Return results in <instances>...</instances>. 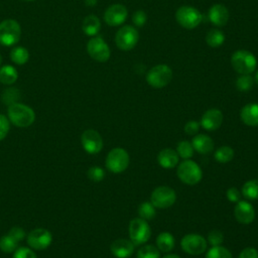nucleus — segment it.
<instances>
[{
	"mask_svg": "<svg viewBox=\"0 0 258 258\" xmlns=\"http://www.w3.org/2000/svg\"><path fill=\"white\" fill-rule=\"evenodd\" d=\"M231 64L238 74L251 75L256 69L257 59L252 52L245 49H239L232 54Z\"/></svg>",
	"mask_w": 258,
	"mask_h": 258,
	"instance_id": "nucleus-2",
	"label": "nucleus"
},
{
	"mask_svg": "<svg viewBox=\"0 0 258 258\" xmlns=\"http://www.w3.org/2000/svg\"><path fill=\"white\" fill-rule=\"evenodd\" d=\"M238 258H258V251L253 247H247L241 251Z\"/></svg>",
	"mask_w": 258,
	"mask_h": 258,
	"instance_id": "nucleus-44",
	"label": "nucleus"
},
{
	"mask_svg": "<svg viewBox=\"0 0 258 258\" xmlns=\"http://www.w3.org/2000/svg\"><path fill=\"white\" fill-rule=\"evenodd\" d=\"M85 2L89 6H94L97 3V0H85Z\"/></svg>",
	"mask_w": 258,
	"mask_h": 258,
	"instance_id": "nucleus-46",
	"label": "nucleus"
},
{
	"mask_svg": "<svg viewBox=\"0 0 258 258\" xmlns=\"http://www.w3.org/2000/svg\"><path fill=\"white\" fill-rule=\"evenodd\" d=\"M87 51L93 59L100 62L107 61L111 54L109 45L100 36H94L88 41Z\"/></svg>",
	"mask_w": 258,
	"mask_h": 258,
	"instance_id": "nucleus-11",
	"label": "nucleus"
},
{
	"mask_svg": "<svg viewBox=\"0 0 258 258\" xmlns=\"http://www.w3.org/2000/svg\"><path fill=\"white\" fill-rule=\"evenodd\" d=\"M172 70L167 64H157L151 68L146 74V82L155 89H161L167 86L172 80Z\"/></svg>",
	"mask_w": 258,
	"mask_h": 258,
	"instance_id": "nucleus-4",
	"label": "nucleus"
},
{
	"mask_svg": "<svg viewBox=\"0 0 258 258\" xmlns=\"http://www.w3.org/2000/svg\"><path fill=\"white\" fill-rule=\"evenodd\" d=\"M8 234H9L12 238H14L17 242L23 240V238L25 237V232H24V230H23L22 228H20V227H13V228L9 231Z\"/></svg>",
	"mask_w": 258,
	"mask_h": 258,
	"instance_id": "nucleus-45",
	"label": "nucleus"
},
{
	"mask_svg": "<svg viewBox=\"0 0 258 258\" xmlns=\"http://www.w3.org/2000/svg\"><path fill=\"white\" fill-rule=\"evenodd\" d=\"M52 241V236L49 231L37 228L32 230L27 236V244L35 250H44L46 249Z\"/></svg>",
	"mask_w": 258,
	"mask_h": 258,
	"instance_id": "nucleus-14",
	"label": "nucleus"
},
{
	"mask_svg": "<svg viewBox=\"0 0 258 258\" xmlns=\"http://www.w3.org/2000/svg\"><path fill=\"white\" fill-rule=\"evenodd\" d=\"M134 246L131 240L120 238L111 244L110 250L116 258H128L133 254Z\"/></svg>",
	"mask_w": 258,
	"mask_h": 258,
	"instance_id": "nucleus-18",
	"label": "nucleus"
},
{
	"mask_svg": "<svg viewBox=\"0 0 258 258\" xmlns=\"http://www.w3.org/2000/svg\"><path fill=\"white\" fill-rule=\"evenodd\" d=\"M194 151H195V149L189 141L182 140L177 143L176 152H177L178 156L181 157L182 159H189L194 155Z\"/></svg>",
	"mask_w": 258,
	"mask_h": 258,
	"instance_id": "nucleus-31",
	"label": "nucleus"
},
{
	"mask_svg": "<svg viewBox=\"0 0 258 258\" xmlns=\"http://www.w3.org/2000/svg\"><path fill=\"white\" fill-rule=\"evenodd\" d=\"M178 178L185 184L195 185L199 183L203 177V171L199 164L190 159H184L180 162L176 169Z\"/></svg>",
	"mask_w": 258,
	"mask_h": 258,
	"instance_id": "nucleus-3",
	"label": "nucleus"
},
{
	"mask_svg": "<svg viewBox=\"0 0 258 258\" xmlns=\"http://www.w3.org/2000/svg\"><path fill=\"white\" fill-rule=\"evenodd\" d=\"M207 241L200 234H187L180 241L181 249L189 255L203 254L207 249Z\"/></svg>",
	"mask_w": 258,
	"mask_h": 258,
	"instance_id": "nucleus-12",
	"label": "nucleus"
},
{
	"mask_svg": "<svg viewBox=\"0 0 258 258\" xmlns=\"http://www.w3.org/2000/svg\"><path fill=\"white\" fill-rule=\"evenodd\" d=\"M82 29L86 35H89V36L97 35L101 29L100 19L94 14H90L86 16L85 19L83 20Z\"/></svg>",
	"mask_w": 258,
	"mask_h": 258,
	"instance_id": "nucleus-23",
	"label": "nucleus"
},
{
	"mask_svg": "<svg viewBox=\"0 0 258 258\" xmlns=\"http://www.w3.org/2000/svg\"><path fill=\"white\" fill-rule=\"evenodd\" d=\"M18 242L9 234L0 238V249L5 253L14 252L17 249Z\"/></svg>",
	"mask_w": 258,
	"mask_h": 258,
	"instance_id": "nucleus-33",
	"label": "nucleus"
},
{
	"mask_svg": "<svg viewBox=\"0 0 258 258\" xmlns=\"http://www.w3.org/2000/svg\"><path fill=\"white\" fill-rule=\"evenodd\" d=\"M226 196H227L228 201H230L232 203H238L241 199V194L238 190V188H236V187L228 188V190L226 192Z\"/></svg>",
	"mask_w": 258,
	"mask_h": 258,
	"instance_id": "nucleus-43",
	"label": "nucleus"
},
{
	"mask_svg": "<svg viewBox=\"0 0 258 258\" xmlns=\"http://www.w3.org/2000/svg\"><path fill=\"white\" fill-rule=\"evenodd\" d=\"M19 97H20L19 91L15 88H10V89H7L3 92L2 100L5 104L10 106L14 103H17V100L19 99Z\"/></svg>",
	"mask_w": 258,
	"mask_h": 258,
	"instance_id": "nucleus-36",
	"label": "nucleus"
},
{
	"mask_svg": "<svg viewBox=\"0 0 258 258\" xmlns=\"http://www.w3.org/2000/svg\"><path fill=\"white\" fill-rule=\"evenodd\" d=\"M13 258H37L35 253L26 247H20L14 251Z\"/></svg>",
	"mask_w": 258,
	"mask_h": 258,
	"instance_id": "nucleus-39",
	"label": "nucleus"
},
{
	"mask_svg": "<svg viewBox=\"0 0 258 258\" xmlns=\"http://www.w3.org/2000/svg\"><path fill=\"white\" fill-rule=\"evenodd\" d=\"M163 258H180V257L177 256V255H175V254H167V255H165Z\"/></svg>",
	"mask_w": 258,
	"mask_h": 258,
	"instance_id": "nucleus-47",
	"label": "nucleus"
},
{
	"mask_svg": "<svg viewBox=\"0 0 258 258\" xmlns=\"http://www.w3.org/2000/svg\"><path fill=\"white\" fill-rule=\"evenodd\" d=\"M87 175L92 181L99 182V181L103 180V178L105 177V171L103 168H101L99 166H92L89 168Z\"/></svg>",
	"mask_w": 258,
	"mask_h": 258,
	"instance_id": "nucleus-37",
	"label": "nucleus"
},
{
	"mask_svg": "<svg viewBox=\"0 0 258 258\" xmlns=\"http://www.w3.org/2000/svg\"><path fill=\"white\" fill-rule=\"evenodd\" d=\"M215 159L220 163H227L234 157V150L230 146H221L214 153Z\"/></svg>",
	"mask_w": 258,
	"mask_h": 258,
	"instance_id": "nucleus-29",
	"label": "nucleus"
},
{
	"mask_svg": "<svg viewBox=\"0 0 258 258\" xmlns=\"http://www.w3.org/2000/svg\"><path fill=\"white\" fill-rule=\"evenodd\" d=\"M147 20V15L143 10H137L132 16V21L136 26H143Z\"/></svg>",
	"mask_w": 258,
	"mask_h": 258,
	"instance_id": "nucleus-40",
	"label": "nucleus"
},
{
	"mask_svg": "<svg viewBox=\"0 0 258 258\" xmlns=\"http://www.w3.org/2000/svg\"><path fill=\"white\" fill-rule=\"evenodd\" d=\"M8 119L17 127H28L35 120L34 111L20 103H14L8 107Z\"/></svg>",
	"mask_w": 258,
	"mask_h": 258,
	"instance_id": "nucleus-1",
	"label": "nucleus"
},
{
	"mask_svg": "<svg viewBox=\"0 0 258 258\" xmlns=\"http://www.w3.org/2000/svg\"><path fill=\"white\" fill-rule=\"evenodd\" d=\"M240 118L248 126H258V104L250 103L245 105L240 111Z\"/></svg>",
	"mask_w": 258,
	"mask_h": 258,
	"instance_id": "nucleus-22",
	"label": "nucleus"
},
{
	"mask_svg": "<svg viewBox=\"0 0 258 258\" xmlns=\"http://www.w3.org/2000/svg\"><path fill=\"white\" fill-rule=\"evenodd\" d=\"M1 63H2V56H1V54H0V66H1Z\"/></svg>",
	"mask_w": 258,
	"mask_h": 258,
	"instance_id": "nucleus-49",
	"label": "nucleus"
},
{
	"mask_svg": "<svg viewBox=\"0 0 258 258\" xmlns=\"http://www.w3.org/2000/svg\"><path fill=\"white\" fill-rule=\"evenodd\" d=\"M179 156L177 152L171 148H164L159 151L157 155L158 164L165 169L173 168L178 163Z\"/></svg>",
	"mask_w": 258,
	"mask_h": 258,
	"instance_id": "nucleus-20",
	"label": "nucleus"
},
{
	"mask_svg": "<svg viewBox=\"0 0 258 258\" xmlns=\"http://www.w3.org/2000/svg\"><path fill=\"white\" fill-rule=\"evenodd\" d=\"M176 201V194L173 188L160 185L153 189L150 196L151 204L157 209H167L171 207Z\"/></svg>",
	"mask_w": 258,
	"mask_h": 258,
	"instance_id": "nucleus-10",
	"label": "nucleus"
},
{
	"mask_svg": "<svg viewBox=\"0 0 258 258\" xmlns=\"http://www.w3.org/2000/svg\"><path fill=\"white\" fill-rule=\"evenodd\" d=\"M206 258H233L231 252L219 245V246H213L206 254Z\"/></svg>",
	"mask_w": 258,
	"mask_h": 258,
	"instance_id": "nucleus-35",
	"label": "nucleus"
},
{
	"mask_svg": "<svg viewBox=\"0 0 258 258\" xmlns=\"http://www.w3.org/2000/svg\"><path fill=\"white\" fill-rule=\"evenodd\" d=\"M21 36V27L14 19H5L0 22V43L11 46L18 42Z\"/></svg>",
	"mask_w": 258,
	"mask_h": 258,
	"instance_id": "nucleus-6",
	"label": "nucleus"
},
{
	"mask_svg": "<svg viewBox=\"0 0 258 258\" xmlns=\"http://www.w3.org/2000/svg\"><path fill=\"white\" fill-rule=\"evenodd\" d=\"M236 220L243 225L251 224L255 218V210L247 201H239L234 209Z\"/></svg>",
	"mask_w": 258,
	"mask_h": 258,
	"instance_id": "nucleus-17",
	"label": "nucleus"
},
{
	"mask_svg": "<svg viewBox=\"0 0 258 258\" xmlns=\"http://www.w3.org/2000/svg\"><path fill=\"white\" fill-rule=\"evenodd\" d=\"M254 78L250 75H241L236 80V87L241 92H248L253 88Z\"/></svg>",
	"mask_w": 258,
	"mask_h": 258,
	"instance_id": "nucleus-34",
	"label": "nucleus"
},
{
	"mask_svg": "<svg viewBox=\"0 0 258 258\" xmlns=\"http://www.w3.org/2000/svg\"><path fill=\"white\" fill-rule=\"evenodd\" d=\"M150 236L151 230L146 220L141 218H135L131 220L129 224V237L135 246L146 243Z\"/></svg>",
	"mask_w": 258,
	"mask_h": 258,
	"instance_id": "nucleus-8",
	"label": "nucleus"
},
{
	"mask_svg": "<svg viewBox=\"0 0 258 258\" xmlns=\"http://www.w3.org/2000/svg\"><path fill=\"white\" fill-rule=\"evenodd\" d=\"M254 81H255V83L258 85V71H257V73L255 74V78H254Z\"/></svg>",
	"mask_w": 258,
	"mask_h": 258,
	"instance_id": "nucleus-48",
	"label": "nucleus"
},
{
	"mask_svg": "<svg viewBox=\"0 0 258 258\" xmlns=\"http://www.w3.org/2000/svg\"><path fill=\"white\" fill-rule=\"evenodd\" d=\"M18 78L17 71L14 67L5 64L0 68V82L4 85H12Z\"/></svg>",
	"mask_w": 258,
	"mask_h": 258,
	"instance_id": "nucleus-25",
	"label": "nucleus"
},
{
	"mask_svg": "<svg viewBox=\"0 0 258 258\" xmlns=\"http://www.w3.org/2000/svg\"><path fill=\"white\" fill-rule=\"evenodd\" d=\"M10 58L15 64L22 66L29 59V52L23 46H15L10 51Z\"/></svg>",
	"mask_w": 258,
	"mask_h": 258,
	"instance_id": "nucleus-26",
	"label": "nucleus"
},
{
	"mask_svg": "<svg viewBox=\"0 0 258 258\" xmlns=\"http://www.w3.org/2000/svg\"><path fill=\"white\" fill-rule=\"evenodd\" d=\"M156 247L161 252H170L174 247V237L168 232L160 233L156 238Z\"/></svg>",
	"mask_w": 258,
	"mask_h": 258,
	"instance_id": "nucleus-24",
	"label": "nucleus"
},
{
	"mask_svg": "<svg viewBox=\"0 0 258 258\" xmlns=\"http://www.w3.org/2000/svg\"><path fill=\"white\" fill-rule=\"evenodd\" d=\"M9 128H10V125L7 117L0 114V141L6 137L9 131Z\"/></svg>",
	"mask_w": 258,
	"mask_h": 258,
	"instance_id": "nucleus-41",
	"label": "nucleus"
},
{
	"mask_svg": "<svg viewBox=\"0 0 258 258\" xmlns=\"http://www.w3.org/2000/svg\"><path fill=\"white\" fill-rule=\"evenodd\" d=\"M175 19L180 26L186 29H194L202 22L203 15L197 8L185 5L176 10Z\"/></svg>",
	"mask_w": 258,
	"mask_h": 258,
	"instance_id": "nucleus-7",
	"label": "nucleus"
},
{
	"mask_svg": "<svg viewBox=\"0 0 258 258\" xmlns=\"http://www.w3.org/2000/svg\"><path fill=\"white\" fill-rule=\"evenodd\" d=\"M139 39V33L132 25L122 26L115 35V43L121 50L128 51L135 47Z\"/></svg>",
	"mask_w": 258,
	"mask_h": 258,
	"instance_id": "nucleus-9",
	"label": "nucleus"
},
{
	"mask_svg": "<svg viewBox=\"0 0 258 258\" xmlns=\"http://www.w3.org/2000/svg\"><path fill=\"white\" fill-rule=\"evenodd\" d=\"M81 142L86 152L90 154L99 153L103 148V139L100 133L94 129L84 131L81 136Z\"/></svg>",
	"mask_w": 258,
	"mask_h": 258,
	"instance_id": "nucleus-13",
	"label": "nucleus"
},
{
	"mask_svg": "<svg viewBox=\"0 0 258 258\" xmlns=\"http://www.w3.org/2000/svg\"><path fill=\"white\" fill-rule=\"evenodd\" d=\"M225 41L224 33L219 29H211L206 35V42L211 47H219Z\"/></svg>",
	"mask_w": 258,
	"mask_h": 258,
	"instance_id": "nucleus-28",
	"label": "nucleus"
},
{
	"mask_svg": "<svg viewBox=\"0 0 258 258\" xmlns=\"http://www.w3.org/2000/svg\"><path fill=\"white\" fill-rule=\"evenodd\" d=\"M194 149L201 154H208L214 149L213 139L206 134H196L191 140Z\"/></svg>",
	"mask_w": 258,
	"mask_h": 258,
	"instance_id": "nucleus-21",
	"label": "nucleus"
},
{
	"mask_svg": "<svg viewBox=\"0 0 258 258\" xmlns=\"http://www.w3.org/2000/svg\"><path fill=\"white\" fill-rule=\"evenodd\" d=\"M223 123V113L216 108L207 110L201 119L200 125L208 131L217 130Z\"/></svg>",
	"mask_w": 258,
	"mask_h": 258,
	"instance_id": "nucleus-16",
	"label": "nucleus"
},
{
	"mask_svg": "<svg viewBox=\"0 0 258 258\" xmlns=\"http://www.w3.org/2000/svg\"><path fill=\"white\" fill-rule=\"evenodd\" d=\"M208 241L212 246H219L224 241V235L219 230H212L208 234Z\"/></svg>",
	"mask_w": 258,
	"mask_h": 258,
	"instance_id": "nucleus-38",
	"label": "nucleus"
},
{
	"mask_svg": "<svg viewBox=\"0 0 258 258\" xmlns=\"http://www.w3.org/2000/svg\"><path fill=\"white\" fill-rule=\"evenodd\" d=\"M159 250L154 245H144L142 246L136 255V258H159Z\"/></svg>",
	"mask_w": 258,
	"mask_h": 258,
	"instance_id": "nucleus-32",
	"label": "nucleus"
},
{
	"mask_svg": "<svg viewBox=\"0 0 258 258\" xmlns=\"http://www.w3.org/2000/svg\"><path fill=\"white\" fill-rule=\"evenodd\" d=\"M128 16L127 8L122 4L109 6L104 13V20L110 26H118L125 22Z\"/></svg>",
	"mask_w": 258,
	"mask_h": 258,
	"instance_id": "nucleus-15",
	"label": "nucleus"
},
{
	"mask_svg": "<svg viewBox=\"0 0 258 258\" xmlns=\"http://www.w3.org/2000/svg\"><path fill=\"white\" fill-rule=\"evenodd\" d=\"M229 16V11L223 4H215L209 10V19L216 26L226 25Z\"/></svg>",
	"mask_w": 258,
	"mask_h": 258,
	"instance_id": "nucleus-19",
	"label": "nucleus"
},
{
	"mask_svg": "<svg viewBox=\"0 0 258 258\" xmlns=\"http://www.w3.org/2000/svg\"><path fill=\"white\" fill-rule=\"evenodd\" d=\"M199 129H200V123L195 121V120L188 121L184 125V132L186 134H188V135H196V134H198Z\"/></svg>",
	"mask_w": 258,
	"mask_h": 258,
	"instance_id": "nucleus-42",
	"label": "nucleus"
},
{
	"mask_svg": "<svg viewBox=\"0 0 258 258\" xmlns=\"http://www.w3.org/2000/svg\"><path fill=\"white\" fill-rule=\"evenodd\" d=\"M155 209L156 208L151 204V202H144V203L140 204L138 207L139 218L146 220V221L153 219L156 214Z\"/></svg>",
	"mask_w": 258,
	"mask_h": 258,
	"instance_id": "nucleus-30",
	"label": "nucleus"
},
{
	"mask_svg": "<svg viewBox=\"0 0 258 258\" xmlns=\"http://www.w3.org/2000/svg\"><path fill=\"white\" fill-rule=\"evenodd\" d=\"M25 1H33V0H25Z\"/></svg>",
	"mask_w": 258,
	"mask_h": 258,
	"instance_id": "nucleus-50",
	"label": "nucleus"
},
{
	"mask_svg": "<svg viewBox=\"0 0 258 258\" xmlns=\"http://www.w3.org/2000/svg\"><path fill=\"white\" fill-rule=\"evenodd\" d=\"M242 195L247 200H258V179H250L242 186Z\"/></svg>",
	"mask_w": 258,
	"mask_h": 258,
	"instance_id": "nucleus-27",
	"label": "nucleus"
},
{
	"mask_svg": "<svg viewBox=\"0 0 258 258\" xmlns=\"http://www.w3.org/2000/svg\"><path fill=\"white\" fill-rule=\"evenodd\" d=\"M128 152L121 147L113 148L106 157V167L113 173L123 172L129 165Z\"/></svg>",
	"mask_w": 258,
	"mask_h": 258,
	"instance_id": "nucleus-5",
	"label": "nucleus"
}]
</instances>
